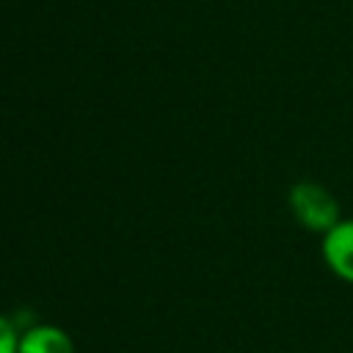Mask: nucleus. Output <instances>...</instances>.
I'll list each match as a JSON object with an SVG mask.
<instances>
[{"mask_svg": "<svg viewBox=\"0 0 353 353\" xmlns=\"http://www.w3.org/2000/svg\"><path fill=\"white\" fill-rule=\"evenodd\" d=\"M17 331L19 328L8 317L0 314V353H17V347H19V334Z\"/></svg>", "mask_w": 353, "mask_h": 353, "instance_id": "4", "label": "nucleus"}, {"mask_svg": "<svg viewBox=\"0 0 353 353\" xmlns=\"http://www.w3.org/2000/svg\"><path fill=\"white\" fill-rule=\"evenodd\" d=\"M17 353H74V345L66 331L55 325H30L19 336Z\"/></svg>", "mask_w": 353, "mask_h": 353, "instance_id": "3", "label": "nucleus"}, {"mask_svg": "<svg viewBox=\"0 0 353 353\" xmlns=\"http://www.w3.org/2000/svg\"><path fill=\"white\" fill-rule=\"evenodd\" d=\"M323 259L334 276L353 284V218H342L328 234H323Z\"/></svg>", "mask_w": 353, "mask_h": 353, "instance_id": "2", "label": "nucleus"}, {"mask_svg": "<svg viewBox=\"0 0 353 353\" xmlns=\"http://www.w3.org/2000/svg\"><path fill=\"white\" fill-rule=\"evenodd\" d=\"M290 210L295 215V221L309 229V232H317V234H328L339 221V201L334 199V193L320 185V182H312V179H301L290 188Z\"/></svg>", "mask_w": 353, "mask_h": 353, "instance_id": "1", "label": "nucleus"}]
</instances>
